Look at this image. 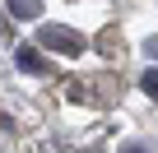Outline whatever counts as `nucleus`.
Listing matches in <instances>:
<instances>
[{
  "label": "nucleus",
  "instance_id": "obj_2",
  "mask_svg": "<svg viewBox=\"0 0 158 153\" xmlns=\"http://www.w3.org/2000/svg\"><path fill=\"white\" fill-rule=\"evenodd\" d=\"M5 10H10L14 19H28V23L47 14V10H42V0H5Z\"/></svg>",
  "mask_w": 158,
  "mask_h": 153
},
{
  "label": "nucleus",
  "instance_id": "obj_4",
  "mask_svg": "<svg viewBox=\"0 0 158 153\" xmlns=\"http://www.w3.org/2000/svg\"><path fill=\"white\" fill-rule=\"evenodd\" d=\"M139 88H144V93H149V98L158 102V74H153V70H149V74H144V79H139Z\"/></svg>",
  "mask_w": 158,
  "mask_h": 153
},
{
  "label": "nucleus",
  "instance_id": "obj_5",
  "mask_svg": "<svg viewBox=\"0 0 158 153\" xmlns=\"http://www.w3.org/2000/svg\"><path fill=\"white\" fill-rule=\"evenodd\" d=\"M70 98H74V102H93V93H89L84 84H70Z\"/></svg>",
  "mask_w": 158,
  "mask_h": 153
},
{
  "label": "nucleus",
  "instance_id": "obj_6",
  "mask_svg": "<svg viewBox=\"0 0 158 153\" xmlns=\"http://www.w3.org/2000/svg\"><path fill=\"white\" fill-rule=\"evenodd\" d=\"M144 51H149V56L158 60V37H149V42H144Z\"/></svg>",
  "mask_w": 158,
  "mask_h": 153
},
{
  "label": "nucleus",
  "instance_id": "obj_1",
  "mask_svg": "<svg viewBox=\"0 0 158 153\" xmlns=\"http://www.w3.org/2000/svg\"><path fill=\"white\" fill-rule=\"evenodd\" d=\"M37 46L60 51V56H79V51H89V37H84V33H74V28H60V23H42Z\"/></svg>",
  "mask_w": 158,
  "mask_h": 153
},
{
  "label": "nucleus",
  "instance_id": "obj_3",
  "mask_svg": "<svg viewBox=\"0 0 158 153\" xmlns=\"http://www.w3.org/2000/svg\"><path fill=\"white\" fill-rule=\"evenodd\" d=\"M19 70H23V74H42V60L33 56V46H28V51H19Z\"/></svg>",
  "mask_w": 158,
  "mask_h": 153
}]
</instances>
